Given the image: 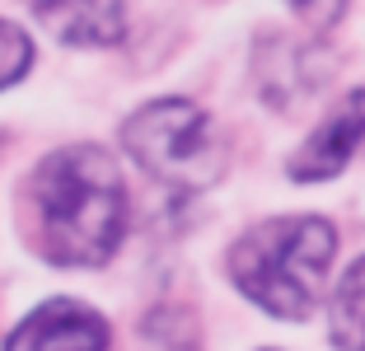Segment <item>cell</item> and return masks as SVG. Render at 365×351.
Segmentation results:
<instances>
[{
    "mask_svg": "<svg viewBox=\"0 0 365 351\" xmlns=\"http://www.w3.org/2000/svg\"><path fill=\"white\" fill-rule=\"evenodd\" d=\"M122 150L173 192H206L225 173L211 117L187 98H155L122 122Z\"/></svg>",
    "mask_w": 365,
    "mask_h": 351,
    "instance_id": "3",
    "label": "cell"
},
{
    "mask_svg": "<svg viewBox=\"0 0 365 351\" xmlns=\"http://www.w3.org/2000/svg\"><path fill=\"white\" fill-rule=\"evenodd\" d=\"M361 141H365V89H351V94L309 131V141L290 155L286 173L295 183H328L351 164Z\"/></svg>",
    "mask_w": 365,
    "mask_h": 351,
    "instance_id": "5",
    "label": "cell"
},
{
    "mask_svg": "<svg viewBox=\"0 0 365 351\" xmlns=\"http://www.w3.org/2000/svg\"><path fill=\"white\" fill-rule=\"evenodd\" d=\"M33 38L19 29V24H10V19H0V89H10V85H19L24 75L33 71Z\"/></svg>",
    "mask_w": 365,
    "mask_h": 351,
    "instance_id": "8",
    "label": "cell"
},
{
    "mask_svg": "<svg viewBox=\"0 0 365 351\" xmlns=\"http://www.w3.org/2000/svg\"><path fill=\"white\" fill-rule=\"evenodd\" d=\"M286 5L300 14L309 29H333V24L346 14V0H286Z\"/></svg>",
    "mask_w": 365,
    "mask_h": 351,
    "instance_id": "9",
    "label": "cell"
},
{
    "mask_svg": "<svg viewBox=\"0 0 365 351\" xmlns=\"http://www.w3.org/2000/svg\"><path fill=\"white\" fill-rule=\"evenodd\" d=\"M113 332L98 309L80 305L71 295H56L38 305L19 328L5 337V351H108Z\"/></svg>",
    "mask_w": 365,
    "mask_h": 351,
    "instance_id": "4",
    "label": "cell"
},
{
    "mask_svg": "<svg viewBox=\"0 0 365 351\" xmlns=\"http://www.w3.org/2000/svg\"><path fill=\"white\" fill-rule=\"evenodd\" d=\"M38 24L66 47H108L127 33V5L122 0H29Z\"/></svg>",
    "mask_w": 365,
    "mask_h": 351,
    "instance_id": "6",
    "label": "cell"
},
{
    "mask_svg": "<svg viewBox=\"0 0 365 351\" xmlns=\"http://www.w3.org/2000/svg\"><path fill=\"white\" fill-rule=\"evenodd\" d=\"M328 332L337 351H365V258L342 272L328 305Z\"/></svg>",
    "mask_w": 365,
    "mask_h": 351,
    "instance_id": "7",
    "label": "cell"
},
{
    "mask_svg": "<svg viewBox=\"0 0 365 351\" xmlns=\"http://www.w3.org/2000/svg\"><path fill=\"white\" fill-rule=\"evenodd\" d=\"M127 183L103 146L52 150L29 173L33 248L52 267H103L127 239Z\"/></svg>",
    "mask_w": 365,
    "mask_h": 351,
    "instance_id": "1",
    "label": "cell"
},
{
    "mask_svg": "<svg viewBox=\"0 0 365 351\" xmlns=\"http://www.w3.org/2000/svg\"><path fill=\"white\" fill-rule=\"evenodd\" d=\"M337 258V230L323 215H277L244 230L225 267L239 295L272 319H309Z\"/></svg>",
    "mask_w": 365,
    "mask_h": 351,
    "instance_id": "2",
    "label": "cell"
}]
</instances>
